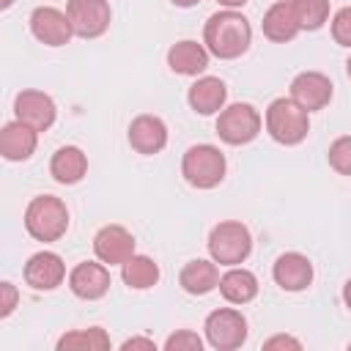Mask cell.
<instances>
[{
	"label": "cell",
	"mask_w": 351,
	"mask_h": 351,
	"mask_svg": "<svg viewBox=\"0 0 351 351\" xmlns=\"http://www.w3.org/2000/svg\"><path fill=\"white\" fill-rule=\"evenodd\" d=\"M16 299H19V293H16V285L14 282H0V318H8L11 313H14V307H16Z\"/></svg>",
	"instance_id": "cell-30"
},
{
	"label": "cell",
	"mask_w": 351,
	"mask_h": 351,
	"mask_svg": "<svg viewBox=\"0 0 351 351\" xmlns=\"http://www.w3.org/2000/svg\"><path fill=\"white\" fill-rule=\"evenodd\" d=\"M252 252V236L250 228L236 222V219H225L217 222L208 233V255L219 263V266H239L250 258Z\"/></svg>",
	"instance_id": "cell-5"
},
{
	"label": "cell",
	"mask_w": 351,
	"mask_h": 351,
	"mask_svg": "<svg viewBox=\"0 0 351 351\" xmlns=\"http://www.w3.org/2000/svg\"><path fill=\"white\" fill-rule=\"evenodd\" d=\"M14 115H16V121L33 126L36 132H47L55 123L58 107H55V101H52L49 93L36 90V88H27V90H19L16 93V99H14Z\"/></svg>",
	"instance_id": "cell-10"
},
{
	"label": "cell",
	"mask_w": 351,
	"mask_h": 351,
	"mask_svg": "<svg viewBox=\"0 0 351 351\" xmlns=\"http://www.w3.org/2000/svg\"><path fill=\"white\" fill-rule=\"evenodd\" d=\"M11 5H14V0H0V8H3V11L11 8Z\"/></svg>",
	"instance_id": "cell-36"
},
{
	"label": "cell",
	"mask_w": 351,
	"mask_h": 351,
	"mask_svg": "<svg viewBox=\"0 0 351 351\" xmlns=\"http://www.w3.org/2000/svg\"><path fill=\"white\" fill-rule=\"evenodd\" d=\"M225 170H228L225 154L217 145H211V143L189 145L184 151V156H181V176L195 189H214V186H219L222 178H225Z\"/></svg>",
	"instance_id": "cell-2"
},
{
	"label": "cell",
	"mask_w": 351,
	"mask_h": 351,
	"mask_svg": "<svg viewBox=\"0 0 351 351\" xmlns=\"http://www.w3.org/2000/svg\"><path fill=\"white\" fill-rule=\"evenodd\" d=\"M343 302H346V307L351 310V277H348L346 285H343Z\"/></svg>",
	"instance_id": "cell-34"
},
{
	"label": "cell",
	"mask_w": 351,
	"mask_h": 351,
	"mask_svg": "<svg viewBox=\"0 0 351 351\" xmlns=\"http://www.w3.org/2000/svg\"><path fill=\"white\" fill-rule=\"evenodd\" d=\"M200 348H203V340L192 329H178L165 340V351H200Z\"/></svg>",
	"instance_id": "cell-29"
},
{
	"label": "cell",
	"mask_w": 351,
	"mask_h": 351,
	"mask_svg": "<svg viewBox=\"0 0 351 351\" xmlns=\"http://www.w3.org/2000/svg\"><path fill=\"white\" fill-rule=\"evenodd\" d=\"M178 285L192 293V296H206L211 293L217 285H219V269H217V261H206V258H195L189 261L181 274H178Z\"/></svg>",
	"instance_id": "cell-22"
},
{
	"label": "cell",
	"mask_w": 351,
	"mask_h": 351,
	"mask_svg": "<svg viewBox=\"0 0 351 351\" xmlns=\"http://www.w3.org/2000/svg\"><path fill=\"white\" fill-rule=\"evenodd\" d=\"M186 101L197 115H214L225 107L228 88L219 77H197L186 90Z\"/></svg>",
	"instance_id": "cell-20"
},
{
	"label": "cell",
	"mask_w": 351,
	"mask_h": 351,
	"mask_svg": "<svg viewBox=\"0 0 351 351\" xmlns=\"http://www.w3.org/2000/svg\"><path fill=\"white\" fill-rule=\"evenodd\" d=\"M271 277H274V282L282 291L296 293V291L310 288V282H313V263L302 252H282L274 261V266H271Z\"/></svg>",
	"instance_id": "cell-16"
},
{
	"label": "cell",
	"mask_w": 351,
	"mask_h": 351,
	"mask_svg": "<svg viewBox=\"0 0 351 351\" xmlns=\"http://www.w3.org/2000/svg\"><path fill=\"white\" fill-rule=\"evenodd\" d=\"M121 277H123V282L129 285V288H134V291H148V288H154L156 282H159V263L154 261V258H148V255H132L123 266H121Z\"/></svg>",
	"instance_id": "cell-24"
},
{
	"label": "cell",
	"mask_w": 351,
	"mask_h": 351,
	"mask_svg": "<svg viewBox=\"0 0 351 351\" xmlns=\"http://www.w3.org/2000/svg\"><path fill=\"white\" fill-rule=\"evenodd\" d=\"M348 348H351V343H348Z\"/></svg>",
	"instance_id": "cell-38"
},
{
	"label": "cell",
	"mask_w": 351,
	"mask_h": 351,
	"mask_svg": "<svg viewBox=\"0 0 351 351\" xmlns=\"http://www.w3.org/2000/svg\"><path fill=\"white\" fill-rule=\"evenodd\" d=\"M208 49L206 44H197L192 38H184V41H176L170 49H167V66L173 74H181V77H197L208 69Z\"/></svg>",
	"instance_id": "cell-17"
},
{
	"label": "cell",
	"mask_w": 351,
	"mask_h": 351,
	"mask_svg": "<svg viewBox=\"0 0 351 351\" xmlns=\"http://www.w3.org/2000/svg\"><path fill=\"white\" fill-rule=\"evenodd\" d=\"M263 348H293V351H299L302 348V343L296 340V337H291V335H274V337H269V340H263Z\"/></svg>",
	"instance_id": "cell-31"
},
{
	"label": "cell",
	"mask_w": 351,
	"mask_h": 351,
	"mask_svg": "<svg viewBox=\"0 0 351 351\" xmlns=\"http://www.w3.org/2000/svg\"><path fill=\"white\" fill-rule=\"evenodd\" d=\"M93 252L107 266H123L134 255V236L123 225H104L93 236Z\"/></svg>",
	"instance_id": "cell-13"
},
{
	"label": "cell",
	"mask_w": 351,
	"mask_h": 351,
	"mask_svg": "<svg viewBox=\"0 0 351 351\" xmlns=\"http://www.w3.org/2000/svg\"><path fill=\"white\" fill-rule=\"evenodd\" d=\"M222 8H241V5H247L250 0H217Z\"/></svg>",
	"instance_id": "cell-33"
},
{
	"label": "cell",
	"mask_w": 351,
	"mask_h": 351,
	"mask_svg": "<svg viewBox=\"0 0 351 351\" xmlns=\"http://www.w3.org/2000/svg\"><path fill=\"white\" fill-rule=\"evenodd\" d=\"M25 230L36 241H58L69 230V208L55 195H38L25 208Z\"/></svg>",
	"instance_id": "cell-3"
},
{
	"label": "cell",
	"mask_w": 351,
	"mask_h": 351,
	"mask_svg": "<svg viewBox=\"0 0 351 351\" xmlns=\"http://www.w3.org/2000/svg\"><path fill=\"white\" fill-rule=\"evenodd\" d=\"M38 145V132L22 121H11L0 132V154L8 162H25L36 154Z\"/></svg>",
	"instance_id": "cell-18"
},
{
	"label": "cell",
	"mask_w": 351,
	"mask_h": 351,
	"mask_svg": "<svg viewBox=\"0 0 351 351\" xmlns=\"http://www.w3.org/2000/svg\"><path fill=\"white\" fill-rule=\"evenodd\" d=\"M173 5H178V8H192V5H197L200 0H170Z\"/></svg>",
	"instance_id": "cell-35"
},
{
	"label": "cell",
	"mask_w": 351,
	"mask_h": 351,
	"mask_svg": "<svg viewBox=\"0 0 351 351\" xmlns=\"http://www.w3.org/2000/svg\"><path fill=\"white\" fill-rule=\"evenodd\" d=\"M266 132L280 145H299L310 132V112L291 96H280L266 107Z\"/></svg>",
	"instance_id": "cell-4"
},
{
	"label": "cell",
	"mask_w": 351,
	"mask_h": 351,
	"mask_svg": "<svg viewBox=\"0 0 351 351\" xmlns=\"http://www.w3.org/2000/svg\"><path fill=\"white\" fill-rule=\"evenodd\" d=\"M104 351L110 348V335L101 326H88V329H71L58 340V351Z\"/></svg>",
	"instance_id": "cell-25"
},
{
	"label": "cell",
	"mask_w": 351,
	"mask_h": 351,
	"mask_svg": "<svg viewBox=\"0 0 351 351\" xmlns=\"http://www.w3.org/2000/svg\"><path fill=\"white\" fill-rule=\"evenodd\" d=\"M66 14L71 19L74 36L80 38H99L110 30L112 8L107 0H69Z\"/></svg>",
	"instance_id": "cell-8"
},
{
	"label": "cell",
	"mask_w": 351,
	"mask_h": 351,
	"mask_svg": "<svg viewBox=\"0 0 351 351\" xmlns=\"http://www.w3.org/2000/svg\"><path fill=\"white\" fill-rule=\"evenodd\" d=\"M206 340L217 351H233L247 340V318L236 307H217L206 315L203 324Z\"/></svg>",
	"instance_id": "cell-7"
},
{
	"label": "cell",
	"mask_w": 351,
	"mask_h": 351,
	"mask_svg": "<svg viewBox=\"0 0 351 351\" xmlns=\"http://www.w3.org/2000/svg\"><path fill=\"white\" fill-rule=\"evenodd\" d=\"M69 291L77 299L96 302L110 291V269L101 261H82L69 271Z\"/></svg>",
	"instance_id": "cell-11"
},
{
	"label": "cell",
	"mask_w": 351,
	"mask_h": 351,
	"mask_svg": "<svg viewBox=\"0 0 351 351\" xmlns=\"http://www.w3.org/2000/svg\"><path fill=\"white\" fill-rule=\"evenodd\" d=\"M302 30H318L329 19V0H291Z\"/></svg>",
	"instance_id": "cell-26"
},
{
	"label": "cell",
	"mask_w": 351,
	"mask_h": 351,
	"mask_svg": "<svg viewBox=\"0 0 351 351\" xmlns=\"http://www.w3.org/2000/svg\"><path fill=\"white\" fill-rule=\"evenodd\" d=\"M219 293L225 302L230 304H247L258 296V277L244 269V266H230L222 277H219Z\"/></svg>",
	"instance_id": "cell-23"
},
{
	"label": "cell",
	"mask_w": 351,
	"mask_h": 351,
	"mask_svg": "<svg viewBox=\"0 0 351 351\" xmlns=\"http://www.w3.org/2000/svg\"><path fill=\"white\" fill-rule=\"evenodd\" d=\"M49 173H52V178L58 184H66V186L80 184L85 178V173H88V156H85V151L77 148V145L58 148L52 154V159H49Z\"/></svg>",
	"instance_id": "cell-21"
},
{
	"label": "cell",
	"mask_w": 351,
	"mask_h": 351,
	"mask_svg": "<svg viewBox=\"0 0 351 351\" xmlns=\"http://www.w3.org/2000/svg\"><path fill=\"white\" fill-rule=\"evenodd\" d=\"M203 44L219 60L241 58L252 44L250 19L244 14H239L236 8H222V11L211 14L203 27Z\"/></svg>",
	"instance_id": "cell-1"
},
{
	"label": "cell",
	"mask_w": 351,
	"mask_h": 351,
	"mask_svg": "<svg viewBox=\"0 0 351 351\" xmlns=\"http://www.w3.org/2000/svg\"><path fill=\"white\" fill-rule=\"evenodd\" d=\"M121 348H123V351H129V348H148V351H154L156 343H154L151 337H129V340L121 343Z\"/></svg>",
	"instance_id": "cell-32"
},
{
	"label": "cell",
	"mask_w": 351,
	"mask_h": 351,
	"mask_svg": "<svg viewBox=\"0 0 351 351\" xmlns=\"http://www.w3.org/2000/svg\"><path fill=\"white\" fill-rule=\"evenodd\" d=\"M30 33L44 47H66L74 36V27L66 11L52 5H38L30 14Z\"/></svg>",
	"instance_id": "cell-9"
},
{
	"label": "cell",
	"mask_w": 351,
	"mask_h": 351,
	"mask_svg": "<svg viewBox=\"0 0 351 351\" xmlns=\"http://www.w3.org/2000/svg\"><path fill=\"white\" fill-rule=\"evenodd\" d=\"M261 112L250 101H236L219 110L217 134L228 145H247L261 134Z\"/></svg>",
	"instance_id": "cell-6"
},
{
	"label": "cell",
	"mask_w": 351,
	"mask_h": 351,
	"mask_svg": "<svg viewBox=\"0 0 351 351\" xmlns=\"http://www.w3.org/2000/svg\"><path fill=\"white\" fill-rule=\"evenodd\" d=\"M22 274H25V282L33 291H55L66 280V263L58 252L41 250V252L27 258Z\"/></svg>",
	"instance_id": "cell-14"
},
{
	"label": "cell",
	"mask_w": 351,
	"mask_h": 351,
	"mask_svg": "<svg viewBox=\"0 0 351 351\" xmlns=\"http://www.w3.org/2000/svg\"><path fill=\"white\" fill-rule=\"evenodd\" d=\"M332 80L321 71H302L291 80V99L307 110V112H318L332 101Z\"/></svg>",
	"instance_id": "cell-12"
},
{
	"label": "cell",
	"mask_w": 351,
	"mask_h": 351,
	"mask_svg": "<svg viewBox=\"0 0 351 351\" xmlns=\"http://www.w3.org/2000/svg\"><path fill=\"white\" fill-rule=\"evenodd\" d=\"M261 27H263V36L269 41H274V44H288V41H293L302 33L291 0H280V3L269 5V11L263 14Z\"/></svg>",
	"instance_id": "cell-19"
},
{
	"label": "cell",
	"mask_w": 351,
	"mask_h": 351,
	"mask_svg": "<svg viewBox=\"0 0 351 351\" xmlns=\"http://www.w3.org/2000/svg\"><path fill=\"white\" fill-rule=\"evenodd\" d=\"M326 159H329V167L340 176H351V134H343L337 137L329 151H326Z\"/></svg>",
	"instance_id": "cell-27"
},
{
	"label": "cell",
	"mask_w": 351,
	"mask_h": 351,
	"mask_svg": "<svg viewBox=\"0 0 351 351\" xmlns=\"http://www.w3.org/2000/svg\"><path fill=\"white\" fill-rule=\"evenodd\" d=\"M126 137H129V145H132L137 154L154 156V154H159V151L167 145V126H165V121H162L159 115L143 112V115H137V118L129 123Z\"/></svg>",
	"instance_id": "cell-15"
},
{
	"label": "cell",
	"mask_w": 351,
	"mask_h": 351,
	"mask_svg": "<svg viewBox=\"0 0 351 351\" xmlns=\"http://www.w3.org/2000/svg\"><path fill=\"white\" fill-rule=\"evenodd\" d=\"M346 74L351 77V55H348V60H346Z\"/></svg>",
	"instance_id": "cell-37"
},
{
	"label": "cell",
	"mask_w": 351,
	"mask_h": 351,
	"mask_svg": "<svg viewBox=\"0 0 351 351\" xmlns=\"http://www.w3.org/2000/svg\"><path fill=\"white\" fill-rule=\"evenodd\" d=\"M329 27H332V38H335V44L351 49V5L337 8L335 16H332V25H329Z\"/></svg>",
	"instance_id": "cell-28"
}]
</instances>
